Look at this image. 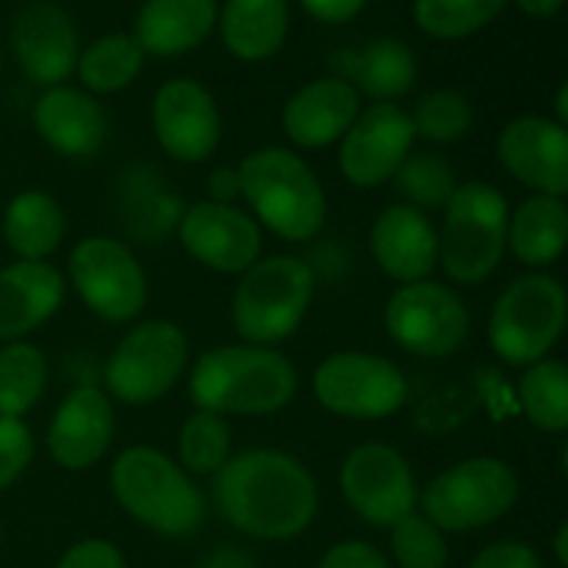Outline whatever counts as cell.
<instances>
[{
    "mask_svg": "<svg viewBox=\"0 0 568 568\" xmlns=\"http://www.w3.org/2000/svg\"><path fill=\"white\" fill-rule=\"evenodd\" d=\"M214 503L222 519L261 541H286L314 521L316 480L305 464L281 449H247L214 475Z\"/></svg>",
    "mask_w": 568,
    "mask_h": 568,
    "instance_id": "6da1fadb",
    "label": "cell"
},
{
    "mask_svg": "<svg viewBox=\"0 0 568 568\" xmlns=\"http://www.w3.org/2000/svg\"><path fill=\"white\" fill-rule=\"evenodd\" d=\"M297 369L283 353L261 344H225L203 353L189 377V394L211 414L266 416L294 399Z\"/></svg>",
    "mask_w": 568,
    "mask_h": 568,
    "instance_id": "7a4b0ae2",
    "label": "cell"
},
{
    "mask_svg": "<svg viewBox=\"0 0 568 568\" xmlns=\"http://www.w3.org/2000/svg\"><path fill=\"white\" fill-rule=\"evenodd\" d=\"M242 197L261 225L286 242H308L327 220V197L320 178L297 153L261 148L239 164Z\"/></svg>",
    "mask_w": 568,
    "mask_h": 568,
    "instance_id": "3957f363",
    "label": "cell"
},
{
    "mask_svg": "<svg viewBox=\"0 0 568 568\" xmlns=\"http://www.w3.org/2000/svg\"><path fill=\"white\" fill-rule=\"evenodd\" d=\"M111 488L125 514L159 536L189 538L205 521L203 491L159 449H125L111 466Z\"/></svg>",
    "mask_w": 568,
    "mask_h": 568,
    "instance_id": "277c9868",
    "label": "cell"
},
{
    "mask_svg": "<svg viewBox=\"0 0 568 568\" xmlns=\"http://www.w3.org/2000/svg\"><path fill=\"white\" fill-rule=\"evenodd\" d=\"M508 200L491 183L469 181L455 189L444 209L438 264L458 286H477L503 261L508 247Z\"/></svg>",
    "mask_w": 568,
    "mask_h": 568,
    "instance_id": "5b68a950",
    "label": "cell"
},
{
    "mask_svg": "<svg viewBox=\"0 0 568 568\" xmlns=\"http://www.w3.org/2000/svg\"><path fill=\"white\" fill-rule=\"evenodd\" d=\"M314 297V272L297 255L258 258L233 292V327L247 344L286 342L300 331Z\"/></svg>",
    "mask_w": 568,
    "mask_h": 568,
    "instance_id": "8992f818",
    "label": "cell"
},
{
    "mask_svg": "<svg viewBox=\"0 0 568 568\" xmlns=\"http://www.w3.org/2000/svg\"><path fill=\"white\" fill-rule=\"evenodd\" d=\"M568 320L564 283L549 275H525L499 294L488 322L494 353L510 366H532L555 347Z\"/></svg>",
    "mask_w": 568,
    "mask_h": 568,
    "instance_id": "52a82bcc",
    "label": "cell"
},
{
    "mask_svg": "<svg viewBox=\"0 0 568 568\" xmlns=\"http://www.w3.org/2000/svg\"><path fill=\"white\" fill-rule=\"evenodd\" d=\"M516 497V471L505 460L480 455L433 477L422 491V510L442 532H466L503 519Z\"/></svg>",
    "mask_w": 568,
    "mask_h": 568,
    "instance_id": "ba28073f",
    "label": "cell"
},
{
    "mask_svg": "<svg viewBox=\"0 0 568 568\" xmlns=\"http://www.w3.org/2000/svg\"><path fill=\"white\" fill-rule=\"evenodd\" d=\"M189 364L186 333L170 320H150L122 336L105 364V388L125 405H150L164 397Z\"/></svg>",
    "mask_w": 568,
    "mask_h": 568,
    "instance_id": "9c48e42d",
    "label": "cell"
},
{
    "mask_svg": "<svg viewBox=\"0 0 568 568\" xmlns=\"http://www.w3.org/2000/svg\"><path fill=\"white\" fill-rule=\"evenodd\" d=\"M314 397L344 419L377 422L408 399V381L394 361L369 353H336L314 372Z\"/></svg>",
    "mask_w": 568,
    "mask_h": 568,
    "instance_id": "30bf717a",
    "label": "cell"
},
{
    "mask_svg": "<svg viewBox=\"0 0 568 568\" xmlns=\"http://www.w3.org/2000/svg\"><path fill=\"white\" fill-rule=\"evenodd\" d=\"M386 331L419 358H447L469 338V308L458 292L436 281L405 283L386 305Z\"/></svg>",
    "mask_w": 568,
    "mask_h": 568,
    "instance_id": "8fae6325",
    "label": "cell"
},
{
    "mask_svg": "<svg viewBox=\"0 0 568 568\" xmlns=\"http://www.w3.org/2000/svg\"><path fill=\"white\" fill-rule=\"evenodd\" d=\"M70 283L105 322L133 320L148 303V275L136 255L111 236H89L70 253Z\"/></svg>",
    "mask_w": 568,
    "mask_h": 568,
    "instance_id": "7c38bea8",
    "label": "cell"
},
{
    "mask_svg": "<svg viewBox=\"0 0 568 568\" xmlns=\"http://www.w3.org/2000/svg\"><path fill=\"white\" fill-rule=\"evenodd\" d=\"M338 486L349 508L377 527H394L414 514L419 503L414 469L403 453L388 444L355 447L342 464Z\"/></svg>",
    "mask_w": 568,
    "mask_h": 568,
    "instance_id": "4fadbf2b",
    "label": "cell"
},
{
    "mask_svg": "<svg viewBox=\"0 0 568 568\" xmlns=\"http://www.w3.org/2000/svg\"><path fill=\"white\" fill-rule=\"evenodd\" d=\"M416 128L405 109L375 103L361 111L344 133L338 150V170L353 186L375 189L397 175L399 164L414 153Z\"/></svg>",
    "mask_w": 568,
    "mask_h": 568,
    "instance_id": "5bb4252c",
    "label": "cell"
},
{
    "mask_svg": "<svg viewBox=\"0 0 568 568\" xmlns=\"http://www.w3.org/2000/svg\"><path fill=\"white\" fill-rule=\"evenodd\" d=\"M153 131L166 155L200 164L220 148L222 116L216 100L192 78L166 81L153 98Z\"/></svg>",
    "mask_w": 568,
    "mask_h": 568,
    "instance_id": "9a60e30c",
    "label": "cell"
},
{
    "mask_svg": "<svg viewBox=\"0 0 568 568\" xmlns=\"http://www.w3.org/2000/svg\"><path fill=\"white\" fill-rule=\"evenodd\" d=\"M181 244L194 261L222 275H242L261 258L264 236L258 222L236 205L205 203L181 214Z\"/></svg>",
    "mask_w": 568,
    "mask_h": 568,
    "instance_id": "2e32d148",
    "label": "cell"
},
{
    "mask_svg": "<svg viewBox=\"0 0 568 568\" xmlns=\"http://www.w3.org/2000/svg\"><path fill=\"white\" fill-rule=\"evenodd\" d=\"M505 170L538 194H568V128L544 116L514 120L497 142Z\"/></svg>",
    "mask_w": 568,
    "mask_h": 568,
    "instance_id": "e0dca14e",
    "label": "cell"
},
{
    "mask_svg": "<svg viewBox=\"0 0 568 568\" xmlns=\"http://www.w3.org/2000/svg\"><path fill=\"white\" fill-rule=\"evenodd\" d=\"M114 438V405L98 386H78L55 408L48 449L61 469L83 471L100 464Z\"/></svg>",
    "mask_w": 568,
    "mask_h": 568,
    "instance_id": "ac0fdd59",
    "label": "cell"
},
{
    "mask_svg": "<svg viewBox=\"0 0 568 568\" xmlns=\"http://www.w3.org/2000/svg\"><path fill=\"white\" fill-rule=\"evenodd\" d=\"M11 44L28 81L37 87H59L78 70V31L67 11L53 3H31L14 20Z\"/></svg>",
    "mask_w": 568,
    "mask_h": 568,
    "instance_id": "d6986e66",
    "label": "cell"
},
{
    "mask_svg": "<svg viewBox=\"0 0 568 568\" xmlns=\"http://www.w3.org/2000/svg\"><path fill=\"white\" fill-rule=\"evenodd\" d=\"M372 255L392 281H427L438 266V231L414 205H388L369 233Z\"/></svg>",
    "mask_w": 568,
    "mask_h": 568,
    "instance_id": "ffe728a7",
    "label": "cell"
},
{
    "mask_svg": "<svg viewBox=\"0 0 568 568\" xmlns=\"http://www.w3.org/2000/svg\"><path fill=\"white\" fill-rule=\"evenodd\" d=\"M361 114V94L342 78L305 83L283 109V131L297 148H327L344 139Z\"/></svg>",
    "mask_w": 568,
    "mask_h": 568,
    "instance_id": "44dd1931",
    "label": "cell"
},
{
    "mask_svg": "<svg viewBox=\"0 0 568 568\" xmlns=\"http://www.w3.org/2000/svg\"><path fill=\"white\" fill-rule=\"evenodd\" d=\"M39 136L67 159H89L109 139V114L92 94L72 87H53L33 105Z\"/></svg>",
    "mask_w": 568,
    "mask_h": 568,
    "instance_id": "7402d4cb",
    "label": "cell"
},
{
    "mask_svg": "<svg viewBox=\"0 0 568 568\" xmlns=\"http://www.w3.org/2000/svg\"><path fill=\"white\" fill-rule=\"evenodd\" d=\"M64 277L44 261H17L0 270V342H20L64 303Z\"/></svg>",
    "mask_w": 568,
    "mask_h": 568,
    "instance_id": "603a6c76",
    "label": "cell"
},
{
    "mask_svg": "<svg viewBox=\"0 0 568 568\" xmlns=\"http://www.w3.org/2000/svg\"><path fill=\"white\" fill-rule=\"evenodd\" d=\"M333 78H342L375 103H394L416 83V59L399 39H377L364 50L331 53Z\"/></svg>",
    "mask_w": 568,
    "mask_h": 568,
    "instance_id": "cb8c5ba5",
    "label": "cell"
},
{
    "mask_svg": "<svg viewBox=\"0 0 568 568\" xmlns=\"http://www.w3.org/2000/svg\"><path fill=\"white\" fill-rule=\"evenodd\" d=\"M214 22V0H148L136 17L133 37L144 53L178 55L197 48Z\"/></svg>",
    "mask_w": 568,
    "mask_h": 568,
    "instance_id": "d4e9b609",
    "label": "cell"
},
{
    "mask_svg": "<svg viewBox=\"0 0 568 568\" xmlns=\"http://www.w3.org/2000/svg\"><path fill=\"white\" fill-rule=\"evenodd\" d=\"M67 233L64 211L48 192L17 194L3 214V239L20 261H44L61 247Z\"/></svg>",
    "mask_w": 568,
    "mask_h": 568,
    "instance_id": "484cf974",
    "label": "cell"
},
{
    "mask_svg": "<svg viewBox=\"0 0 568 568\" xmlns=\"http://www.w3.org/2000/svg\"><path fill=\"white\" fill-rule=\"evenodd\" d=\"M220 28L225 48L236 59H270L286 39V0H227L222 9Z\"/></svg>",
    "mask_w": 568,
    "mask_h": 568,
    "instance_id": "4316f807",
    "label": "cell"
},
{
    "mask_svg": "<svg viewBox=\"0 0 568 568\" xmlns=\"http://www.w3.org/2000/svg\"><path fill=\"white\" fill-rule=\"evenodd\" d=\"M508 244L521 264H552L568 244V209L564 200L549 194L525 200L508 225Z\"/></svg>",
    "mask_w": 568,
    "mask_h": 568,
    "instance_id": "83f0119b",
    "label": "cell"
},
{
    "mask_svg": "<svg viewBox=\"0 0 568 568\" xmlns=\"http://www.w3.org/2000/svg\"><path fill=\"white\" fill-rule=\"evenodd\" d=\"M144 64V50L136 37L109 33L89 44L78 59V75L94 94H114L131 87Z\"/></svg>",
    "mask_w": 568,
    "mask_h": 568,
    "instance_id": "f1b7e54d",
    "label": "cell"
},
{
    "mask_svg": "<svg viewBox=\"0 0 568 568\" xmlns=\"http://www.w3.org/2000/svg\"><path fill=\"white\" fill-rule=\"evenodd\" d=\"M48 386V361L42 349L26 342H9L0 349V416L22 419L37 408Z\"/></svg>",
    "mask_w": 568,
    "mask_h": 568,
    "instance_id": "f546056e",
    "label": "cell"
},
{
    "mask_svg": "<svg viewBox=\"0 0 568 568\" xmlns=\"http://www.w3.org/2000/svg\"><path fill=\"white\" fill-rule=\"evenodd\" d=\"M519 399L538 430H568V366L564 361L532 364L519 383Z\"/></svg>",
    "mask_w": 568,
    "mask_h": 568,
    "instance_id": "4dcf8cb0",
    "label": "cell"
},
{
    "mask_svg": "<svg viewBox=\"0 0 568 568\" xmlns=\"http://www.w3.org/2000/svg\"><path fill=\"white\" fill-rule=\"evenodd\" d=\"M405 205H414L422 214L433 209H447L458 189V178L449 161L438 153H410L392 178Z\"/></svg>",
    "mask_w": 568,
    "mask_h": 568,
    "instance_id": "1f68e13d",
    "label": "cell"
},
{
    "mask_svg": "<svg viewBox=\"0 0 568 568\" xmlns=\"http://www.w3.org/2000/svg\"><path fill=\"white\" fill-rule=\"evenodd\" d=\"M178 455L189 475H216L231 458V427L220 414L197 408L183 422Z\"/></svg>",
    "mask_w": 568,
    "mask_h": 568,
    "instance_id": "d6a6232c",
    "label": "cell"
},
{
    "mask_svg": "<svg viewBox=\"0 0 568 568\" xmlns=\"http://www.w3.org/2000/svg\"><path fill=\"white\" fill-rule=\"evenodd\" d=\"M505 9V0H416L414 14L425 33L460 39L480 31Z\"/></svg>",
    "mask_w": 568,
    "mask_h": 568,
    "instance_id": "836d02e7",
    "label": "cell"
},
{
    "mask_svg": "<svg viewBox=\"0 0 568 568\" xmlns=\"http://www.w3.org/2000/svg\"><path fill=\"white\" fill-rule=\"evenodd\" d=\"M410 120H414L416 136L436 144H453L471 131L475 114H471L469 100L460 92L436 89L416 103Z\"/></svg>",
    "mask_w": 568,
    "mask_h": 568,
    "instance_id": "e575fe53",
    "label": "cell"
},
{
    "mask_svg": "<svg viewBox=\"0 0 568 568\" xmlns=\"http://www.w3.org/2000/svg\"><path fill=\"white\" fill-rule=\"evenodd\" d=\"M392 552L399 568H447L449 560L444 532L416 510L392 527Z\"/></svg>",
    "mask_w": 568,
    "mask_h": 568,
    "instance_id": "d590c367",
    "label": "cell"
},
{
    "mask_svg": "<svg viewBox=\"0 0 568 568\" xmlns=\"http://www.w3.org/2000/svg\"><path fill=\"white\" fill-rule=\"evenodd\" d=\"M33 458V436L22 419L0 416V491L17 483Z\"/></svg>",
    "mask_w": 568,
    "mask_h": 568,
    "instance_id": "8d00e7d4",
    "label": "cell"
},
{
    "mask_svg": "<svg viewBox=\"0 0 568 568\" xmlns=\"http://www.w3.org/2000/svg\"><path fill=\"white\" fill-rule=\"evenodd\" d=\"M55 568H125V558H122V552L114 544L89 538V541H81L72 549H67L64 558L59 560Z\"/></svg>",
    "mask_w": 568,
    "mask_h": 568,
    "instance_id": "74e56055",
    "label": "cell"
},
{
    "mask_svg": "<svg viewBox=\"0 0 568 568\" xmlns=\"http://www.w3.org/2000/svg\"><path fill=\"white\" fill-rule=\"evenodd\" d=\"M316 568H392L386 555L366 541L336 544Z\"/></svg>",
    "mask_w": 568,
    "mask_h": 568,
    "instance_id": "f35d334b",
    "label": "cell"
},
{
    "mask_svg": "<svg viewBox=\"0 0 568 568\" xmlns=\"http://www.w3.org/2000/svg\"><path fill=\"white\" fill-rule=\"evenodd\" d=\"M469 568H541V560L525 544L503 541L483 549Z\"/></svg>",
    "mask_w": 568,
    "mask_h": 568,
    "instance_id": "ab89813d",
    "label": "cell"
},
{
    "mask_svg": "<svg viewBox=\"0 0 568 568\" xmlns=\"http://www.w3.org/2000/svg\"><path fill=\"white\" fill-rule=\"evenodd\" d=\"M366 0H303L305 9L322 22H344L353 14H358V9Z\"/></svg>",
    "mask_w": 568,
    "mask_h": 568,
    "instance_id": "60d3db41",
    "label": "cell"
},
{
    "mask_svg": "<svg viewBox=\"0 0 568 568\" xmlns=\"http://www.w3.org/2000/svg\"><path fill=\"white\" fill-rule=\"evenodd\" d=\"M242 194V181H239V170L231 166H220V170L211 172L209 178V197L211 203L233 205V200Z\"/></svg>",
    "mask_w": 568,
    "mask_h": 568,
    "instance_id": "b9f144b4",
    "label": "cell"
},
{
    "mask_svg": "<svg viewBox=\"0 0 568 568\" xmlns=\"http://www.w3.org/2000/svg\"><path fill=\"white\" fill-rule=\"evenodd\" d=\"M197 568H258V564L247 549L236 547V544H222V547L211 549Z\"/></svg>",
    "mask_w": 568,
    "mask_h": 568,
    "instance_id": "7bdbcfd3",
    "label": "cell"
},
{
    "mask_svg": "<svg viewBox=\"0 0 568 568\" xmlns=\"http://www.w3.org/2000/svg\"><path fill=\"white\" fill-rule=\"evenodd\" d=\"M516 3L521 6V11H527V14L532 17H555L560 11V6H564V0H516Z\"/></svg>",
    "mask_w": 568,
    "mask_h": 568,
    "instance_id": "ee69618b",
    "label": "cell"
},
{
    "mask_svg": "<svg viewBox=\"0 0 568 568\" xmlns=\"http://www.w3.org/2000/svg\"><path fill=\"white\" fill-rule=\"evenodd\" d=\"M555 552H558L560 564L568 568V521H566L564 527H560L558 538H555Z\"/></svg>",
    "mask_w": 568,
    "mask_h": 568,
    "instance_id": "f6af8a7d",
    "label": "cell"
},
{
    "mask_svg": "<svg viewBox=\"0 0 568 568\" xmlns=\"http://www.w3.org/2000/svg\"><path fill=\"white\" fill-rule=\"evenodd\" d=\"M555 105H558L560 122H564V128H568V81L564 83V87H560L558 100H555Z\"/></svg>",
    "mask_w": 568,
    "mask_h": 568,
    "instance_id": "bcb514c9",
    "label": "cell"
},
{
    "mask_svg": "<svg viewBox=\"0 0 568 568\" xmlns=\"http://www.w3.org/2000/svg\"><path fill=\"white\" fill-rule=\"evenodd\" d=\"M564 469H566V477H568V444H566V449H564Z\"/></svg>",
    "mask_w": 568,
    "mask_h": 568,
    "instance_id": "7dc6e473",
    "label": "cell"
}]
</instances>
